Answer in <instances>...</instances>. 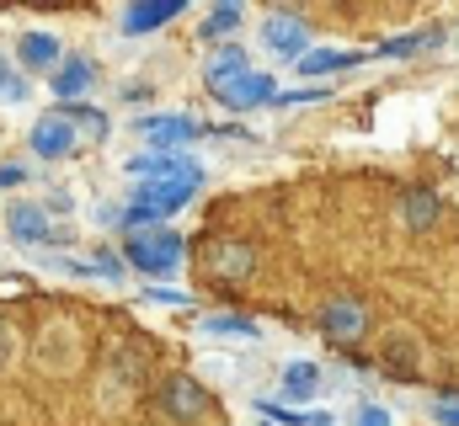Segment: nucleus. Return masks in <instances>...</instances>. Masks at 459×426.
Segmentation results:
<instances>
[{"mask_svg": "<svg viewBox=\"0 0 459 426\" xmlns=\"http://www.w3.org/2000/svg\"><path fill=\"white\" fill-rule=\"evenodd\" d=\"M321 384H326V379H321V368H316L310 357L283 362V379H278L283 400H294V405H299V400H316V395H321Z\"/></svg>", "mask_w": 459, "mask_h": 426, "instance_id": "13", "label": "nucleus"}, {"mask_svg": "<svg viewBox=\"0 0 459 426\" xmlns=\"http://www.w3.org/2000/svg\"><path fill=\"white\" fill-rule=\"evenodd\" d=\"M38 203H43V213H48V218H70V213L81 209V203H75V192H70V187H48V192H43V198H38Z\"/></svg>", "mask_w": 459, "mask_h": 426, "instance_id": "26", "label": "nucleus"}, {"mask_svg": "<svg viewBox=\"0 0 459 426\" xmlns=\"http://www.w3.org/2000/svg\"><path fill=\"white\" fill-rule=\"evenodd\" d=\"M16 357H22V336H16V325H11V320H0V373H11V368H16Z\"/></svg>", "mask_w": 459, "mask_h": 426, "instance_id": "27", "label": "nucleus"}, {"mask_svg": "<svg viewBox=\"0 0 459 426\" xmlns=\"http://www.w3.org/2000/svg\"><path fill=\"white\" fill-rule=\"evenodd\" d=\"M358 64V54H337V48H310L294 70L299 75H332V70H352Z\"/></svg>", "mask_w": 459, "mask_h": 426, "instance_id": "18", "label": "nucleus"}, {"mask_svg": "<svg viewBox=\"0 0 459 426\" xmlns=\"http://www.w3.org/2000/svg\"><path fill=\"white\" fill-rule=\"evenodd\" d=\"M401 218H406L411 229H433V224H438V198H433V192H406V198H401Z\"/></svg>", "mask_w": 459, "mask_h": 426, "instance_id": "19", "label": "nucleus"}, {"mask_svg": "<svg viewBox=\"0 0 459 426\" xmlns=\"http://www.w3.org/2000/svg\"><path fill=\"white\" fill-rule=\"evenodd\" d=\"M246 21V11L240 5H214L209 16H204V38H225V32H235Z\"/></svg>", "mask_w": 459, "mask_h": 426, "instance_id": "21", "label": "nucleus"}, {"mask_svg": "<svg viewBox=\"0 0 459 426\" xmlns=\"http://www.w3.org/2000/svg\"><path fill=\"white\" fill-rule=\"evenodd\" d=\"M139 379H144V357L139 352H113L108 368H102V384H97V405L102 411H123L134 395H139Z\"/></svg>", "mask_w": 459, "mask_h": 426, "instance_id": "4", "label": "nucleus"}, {"mask_svg": "<svg viewBox=\"0 0 459 426\" xmlns=\"http://www.w3.org/2000/svg\"><path fill=\"white\" fill-rule=\"evenodd\" d=\"M433 422L438 426H459V405L455 400H438V405H433Z\"/></svg>", "mask_w": 459, "mask_h": 426, "instance_id": "31", "label": "nucleus"}, {"mask_svg": "<svg viewBox=\"0 0 459 426\" xmlns=\"http://www.w3.org/2000/svg\"><path fill=\"white\" fill-rule=\"evenodd\" d=\"M134 133H139V139H150V144H155V155H171V144H187V139L198 133V123H193V117H182V112H171V117H139V123H134Z\"/></svg>", "mask_w": 459, "mask_h": 426, "instance_id": "12", "label": "nucleus"}, {"mask_svg": "<svg viewBox=\"0 0 459 426\" xmlns=\"http://www.w3.org/2000/svg\"><path fill=\"white\" fill-rule=\"evenodd\" d=\"M246 70H251L246 48H220V54L209 59V86H220V81H235V75H246Z\"/></svg>", "mask_w": 459, "mask_h": 426, "instance_id": "20", "label": "nucleus"}, {"mask_svg": "<svg viewBox=\"0 0 459 426\" xmlns=\"http://www.w3.org/2000/svg\"><path fill=\"white\" fill-rule=\"evenodd\" d=\"M209 267H214L220 277H251V272H256V251L230 240V245H220V251L209 256Z\"/></svg>", "mask_w": 459, "mask_h": 426, "instance_id": "15", "label": "nucleus"}, {"mask_svg": "<svg viewBox=\"0 0 459 426\" xmlns=\"http://www.w3.org/2000/svg\"><path fill=\"white\" fill-rule=\"evenodd\" d=\"M209 91H214L225 106H256V102H273V97H278L273 75H262V70H246V75L220 81V86H209Z\"/></svg>", "mask_w": 459, "mask_h": 426, "instance_id": "11", "label": "nucleus"}, {"mask_svg": "<svg viewBox=\"0 0 459 426\" xmlns=\"http://www.w3.org/2000/svg\"><path fill=\"white\" fill-rule=\"evenodd\" d=\"M198 373L214 379V384H240V362H235V357H204Z\"/></svg>", "mask_w": 459, "mask_h": 426, "instance_id": "25", "label": "nucleus"}, {"mask_svg": "<svg viewBox=\"0 0 459 426\" xmlns=\"http://www.w3.org/2000/svg\"><path fill=\"white\" fill-rule=\"evenodd\" d=\"M144 299H155V304H187L182 288H144Z\"/></svg>", "mask_w": 459, "mask_h": 426, "instance_id": "30", "label": "nucleus"}, {"mask_svg": "<svg viewBox=\"0 0 459 426\" xmlns=\"http://www.w3.org/2000/svg\"><path fill=\"white\" fill-rule=\"evenodd\" d=\"M81 357H86V341H81V330L70 320H48L38 330V341H32V368H43L54 379H70L81 368Z\"/></svg>", "mask_w": 459, "mask_h": 426, "instance_id": "2", "label": "nucleus"}, {"mask_svg": "<svg viewBox=\"0 0 459 426\" xmlns=\"http://www.w3.org/2000/svg\"><path fill=\"white\" fill-rule=\"evenodd\" d=\"M160 405H166L171 422H198V416L209 411V395H204V384H198L193 373H171V379L160 384Z\"/></svg>", "mask_w": 459, "mask_h": 426, "instance_id": "9", "label": "nucleus"}, {"mask_svg": "<svg viewBox=\"0 0 459 426\" xmlns=\"http://www.w3.org/2000/svg\"><path fill=\"white\" fill-rule=\"evenodd\" d=\"M91 218H97V224H117L123 213H117V203H97V213H91Z\"/></svg>", "mask_w": 459, "mask_h": 426, "instance_id": "32", "label": "nucleus"}, {"mask_svg": "<svg viewBox=\"0 0 459 426\" xmlns=\"http://www.w3.org/2000/svg\"><path fill=\"white\" fill-rule=\"evenodd\" d=\"M27 102V75L0 64V106H22Z\"/></svg>", "mask_w": 459, "mask_h": 426, "instance_id": "24", "label": "nucleus"}, {"mask_svg": "<svg viewBox=\"0 0 459 426\" xmlns=\"http://www.w3.org/2000/svg\"><path fill=\"white\" fill-rule=\"evenodd\" d=\"M5 234L16 245H54V240H70V229H54V218L43 213V203H11L5 209Z\"/></svg>", "mask_w": 459, "mask_h": 426, "instance_id": "6", "label": "nucleus"}, {"mask_svg": "<svg viewBox=\"0 0 459 426\" xmlns=\"http://www.w3.org/2000/svg\"><path fill=\"white\" fill-rule=\"evenodd\" d=\"M123 251H128V267H139V272H150V277H171V272L182 267V234L166 229V224L128 229Z\"/></svg>", "mask_w": 459, "mask_h": 426, "instance_id": "1", "label": "nucleus"}, {"mask_svg": "<svg viewBox=\"0 0 459 426\" xmlns=\"http://www.w3.org/2000/svg\"><path fill=\"white\" fill-rule=\"evenodd\" d=\"M91 86H97V64H91L86 54H65V64L48 75V91H54L59 102H81Z\"/></svg>", "mask_w": 459, "mask_h": 426, "instance_id": "10", "label": "nucleus"}, {"mask_svg": "<svg viewBox=\"0 0 459 426\" xmlns=\"http://www.w3.org/2000/svg\"><path fill=\"white\" fill-rule=\"evenodd\" d=\"M438 43H444V32H438V27H428V32H406V38L385 43V54H417V48H438Z\"/></svg>", "mask_w": 459, "mask_h": 426, "instance_id": "22", "label": "nucleus"}, {"mask_svg": "<svg viewBox=\"0 0 459 426\" xmlns=\"http://www.w3.org/2000/svg\"><path fill=\"white\" fill-rule=\"evenodd\" d=\"M16 64H22V75H54V70L65 64V43H59V32H48V27L22 32V38H16Z\"/></svg>", "mask_w": 459, "mask_h": 426, "instance_id": "7", "label": "nucleus"}, {"mask_svg": "<svg viewBox=\"0 0 459 426\" xmlns=\"http://www.w3.org/2000/svg\"><path fill=\"white\" fill-rule=\"evenodd\" d=\"M347 426H395V416H390L385 405H374V400H358V405L347 411Z\"/></svg>", "mask_w": 459, "mask_h": 426, "instance_id": "23", "label": "nucleus"}, {"mask_svg": "<svg viewBox=\"0 0 459 426\" xmlns=\"http://www.w3.org/2000/svg\"><path fill=\"white\" fill-rule=\"evenodd\" d=\"M22 176H27V171H22V166H5V171H0V187H16V182H22Z\"/></svg>", "mask_w": 459, "mask_h": 426, "instance_id": "33", "label": "nucleus"}, {"mask_svg": "<svg viewBox=\"0 0 459 426\" xmlns=\"http://www.w3.org/2000/svg\"><path fill=\"white\" fill-rule=\"evenodd\" d=\"M256 43H262V54L299 64V59L310 54V27H305V16H294V11H267V16L256 21Z\"/></svg>", "mask_w": 459, "mask_h": 426, "instance_id": "3", "label": "nucleus"}, {"mask_svg": "<svg viewBox=\"0 0 459 426\" xmlns=\"http://www.w3.org/2000/svg\"><path fill=\"white\" fill-rule=\"evenodd\" d=\"M75 139H81V133H75V123H70L65 112H43V117L27 128V144H32L38 160H65V155L75 149Z\"/></svg>", "mask_w": 459, "mask_h": 426, "instance_id": "8", "label": "nucleus"}, {"mask_svg": "<svg viewBox=\"0 0 459 426\" xmlns=\"http://www.w3.org/2000/svg\"><path fill=\"white\" fill-rule=\"evenodd\" d=\"M379 357H385L390 368H401V373H417V368H422V352H417V341H411L406 330H395V336H385V346H379Z\"/></svg>", "mask_w": 459, "mask_h": 426, "instance_id": "17", "label": "nucleus"}, {"mask_svg": "<svg viewBox=\"0 0 459 426\" xmlns=\"http://www.w3.org/2000/svg\"><path fill=\"white\" fill-rule=\"evenodd\" d=\"M193 192H198V171L193 166L177 171V176H166V182H144L139 198H134V218H166V213L182 209Z\"/></svg>", "mask_w": 459, "mask_h": 426, "instance_id": "5", "label": "nucleus"}, {"mask_svg": "<svg viewBox=\"0 0 459 426\" xmlns=\"http://www.w3.org/2000/svg\"><path fill=\"white\" fill-rule=\"evenodd\" d=\"M363 325H368V315H363V304H347V299H332V304L321 310V330H326V336H337V341H358V336H363Z\"/></svg>", "mask_w": 459, "mask_h": 426, "instance_id": "14", "label": "nucleus"}, {"mask_svg": "<svg viewBox=\"0 0 459 426\" xmlns=\"http://www.w3.org/2000/svg\"><path fill=\"white\" fill-rule=\"evenodd\" d=\"M70 123H75V133H81V139H108V117H102V112H91V106H81Z\"/></svg>", "mask_w": 459, "mask_h": 426, "instance_id": "28", "label": "nucleus"}, {"mask_svg": "<svg viewBox=\"0 0 459 426\" xmlns=\"http://www.w3.org/2000/svg\"><path fill=\"white\" fill-rule=\"evenodd\" d=\"M305 426H337V416H326V411H316V416H305Z\"/></svg>", "mask_w": 459, "mask_h": 426, "instance_id": "34", "label": "nucleus"}, {"mask_svg": "<svg viewBox=\"0 0 459 426\" xmlns=\"http://www.w3.org/2000/svg\"><path fill=\"white\" fill-rule=\"evenodd\" d=\"M182 5H144V11H128V21L134 27H160V21H171Z\"/></svg>", "mask_w": 459, "mask_h": 426, "instance_id": "29", "label": "nucleus"}, {"mask_svg": "<svg viewBox=\"0 0 459 426\" xmlns=\"http://www.w3.org/2000/svg\"><path fill=\"white\" fill-rule=\"evenodd\" d=\"M198 330H204V336H225V341H256V336H262V325L246 320V315H204Z\"/></svg>", "mask_w": 459, "mask_h": 426, "instance_id": "16", "label": "nucleus"}]
</instances>
